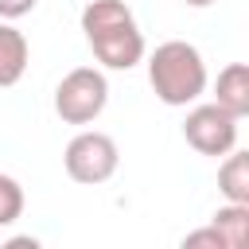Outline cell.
Wrapping results in <instances>:
<instances>
[{
  "instance_id": "obj_13",
  "label": "cell",
  "mask_w": 249,
  "mask_h": 249,
  "mask_svg": "<svg viewBox=\"0 0 249 249\" xmlns=\"http://www.w3.org/2000/svg\"><path fill=\"white\" fill-rule=\"evenodd\" d=\"M183 4H187V8H210L214 0H183Z\"/></svg>"
},
{
  "instance_id": "obj_2",
  "label": "cell",
  "mask_w": 249,
  "mask_h": 249,
  "mask_svg": "<svg viewBox=\"0 0 249 249\" xmlns=\"http://www.w3.org/2000/svg\"><path fill=\"white\" fill-rule=\"evenodd\" d=\"M148 82L156 89V97L171 109L191 105L206 93V62L202 51L187 39H167L148 54Z\"/></svg>"
},
{
  "instance_id": "obj_1",
  "label": "cell",
  "mask_w": 249,
  "mask_h": 249,
  "mask_svg": "<svg viewBox=\"0 0 249 249\" xmlns=\"http://www.w3.org/2000/svg\"><path fill=\"white\" fill-rule=\"evenodd\" d=\"M82 35L105 70H132L144 62V31L124 0H89L82 8Z\"/></svg>"
},
{
  "instance_id": "obj_5",
  "label": "cell",
  "mask_w": 249,
  "mask_h": 249,
  "mask_svg": "<svg viewBox=\"0 0 249 249\" xmlns=\"http://www.w3.org/2000/svg\"><path fill=\"white\" fill-rule=\"evenodd\" d=\"M237 117L226 113L222 105L206 101V105H195L183 121V140L198 152V156H226L230 148H237Z\"/></svg>"
},
{
  "instance_id": "obj_3",
  "label": "cell",
  "mask_w": 249,
  "mask_h": 249,
  "mask_svg": "<svg viewBox=\"0 0 249 249\" xmlns=\"http://www.w3.org/2000/svg\"><path fill=\"white\" fill-rule=\"evenodd\" d=\"M109 105V82L97 66H74L54 86V113L66 124H93Z\"/></svg>"
},
{
  "instance_id": "obj_9",
  "label": "cell",
  "mask_w": 249,
  "mask_h": 249,
  "mask_svg": "<svg viewBox=\"0 0 249 249\" xmlns=\"http://www.w3.org/2000/svg\"><path fill=\"white\" fill-rule=\"evenodd\" d=\"M218 237L226 241V249H245L249 245V202H226L214 210V222Z\"/></svg>"
},
{
  "instance_id": "obj_4",
  "label": "cell",
  "mask_w": 249,
  "mask_h": 249,
  "mask_svg": "<svg viewBox=\"0 0 249 249\" xmlns=\"http://www.w3.org/2000/svg\"><path fill=\"white\" fill-rule=\"evenodd\" d=\"M62 167L74 183L82 187H97V183H109L121 167V148L109 132H97V128H82L66 152H62Z\"/></svg>"
},
{
  "instance_id": "obj_8",
  "label": "cell",
  "mask_w": 249,
  "mask_h": 249,
  "mask_svg": "<svg viewBox=\"0 0 249 249\" xmlns=\"http://www.w3.org/2000/svg\"><path fill=\"white\" fill-rule=\"evenodd\" d=\"M218 191L226 202H249V152L230 148L218 167Z\"/></svg>"
},
{
  "instance_id": "obj_10",
  "label": "cell",
  "mask_w": 249,
  "mask_h": 249,
  "mask_svg": "<svg viewBox=\"0 0 249 249\" xmlns=\"http://www.w3.org/2000/svg\"><path fill=\"white\" fill-rule=\"evenodd\" d=\"M23 214V187L12 175H0V226H12Z\"/></svg>"
},
{
  "instance_id": "obj_12",
  "label": "cell",
  "mask_w": 249,
  "mask_h": 249,
  "mask_svg": "<svg viewBox=\"0 0 249 249\" xmlns=\"http://www.w3.org/2000/svg\"><path fill=\"white\" fill-rule=\"evenodd\" d=\"M35 4L39 0H0V19H23L27 12H35Z\"/></svg>"
},
{
  "instance_id": "obj_11",
  "label": "cell",
  "mask_w": 249,
  "mask_h": 249,
  "mask_svg": "<svg viewBox=\"0 0 249 249\" xmlns=\"http://www.w3.org/2000/svg\"><path fill=\"white\" fill-rule=\"evenodd\" d=\"M183 249H226V241L218 237V230H214V226H206V230L187 233V237H183Z\"/></svg>"
},
{
  "instance_id": "obj_7",
  "label": "cell",
  "mask_w": 249,
  "mask_h": 249,
  "mask_svg": "<svg viewBox=\"0 0 249 249\" xmlns=\"http://www.w3.org/2000/svg\"><path fill=\"white\" fill-rule=\"evenodd\" d=\"M214 105H222L237 121L249 113V66L245 62H230V66L218 70V78H214Z\"/></svg>"
},
{
  "instance_id": "obj_6",
  "label": "cell",
  "mask_w": 249,
  "mask_h": 249,
  "mask_svg": "<svg viewBox=\"0 0 249 249\" xmlns=\"http://www.w3.org/2000/svg\"><path fill=\"white\" fill-rule=\"evenodd\" d=\"M27 62H31L27 35L12 27L8 19H0V89H12L27 74Z\"/></svg>"
}]
</instances>
